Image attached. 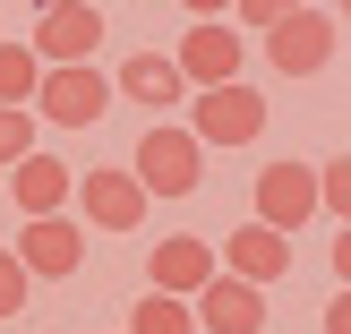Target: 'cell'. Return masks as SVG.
I'll return each mask as SVG.
<instances>
[{
    "mask_svg": "<svg viewBox=\"0 0 351 334\" xmlns=\"http://www.w3.org/2000/svg\"><path fill=\"white\" fill-rule=\"evenodd\" d=\"M129 180L146 189V198H189V189L206 180V146L180 120H154V129L137 137V154H129Z\"/></svg>",
    "mask_w": 351,
    "mask_h": 334,
    "instance_id": "cell-1",
    "label": "cell"
},
{
    "mask_svg": "<svg viewBox=\"0 0 351 334\" xmlns=\"http://www.w3.org/2000/svg\"><path fill=\"white\" fill-rule=\"evenodd\" d=\"M112 77H103L95 60H77V69H43V86H34V112L51 120V129H95L103 112H112Z\"/></svg>",
    "mask_w": 351,
    "mask_h": 334,
    "instance_id": "cell-2",
    "label": "cell"
},
{
    "mask_svg": "<svg viewBox=\"0 0 351 334\" xmlns=\"http://www.w3.org/2000/svg\"><path fill=\"white\" fill-rule=\"evenodd\" d=\"M189 103H197V120H189V137H197V146H249V137L266 129V95H257L249 77L206 86V95H189Z\"/></svg>",
    "mask_w": 351,
    "mask_h": 334,
    "instance_id": "cell-3",
    "label": "cell"
},
{
    "mask_svg": "<svg viewBox=\"0 0 351 334\" xmlns=\"http://www.w3.org/2000/svg\"><path fill=\"white\" fill-rule=\"evenodd\" d=\"M95 43H103V9H86V0H43V17H34V34H26V51L43 69L95 60Z\"/></svg>",
    "mask_w": 351,
    "mask_h": 334,
    "instance_id": "cell-4",
    "label": "cell"
},
{
    "mask_svg": "<svg viewBox=\"0 0 351 334\" xmlns=\"http://www.w3.org/2000/svg\"><path fill=\"white\" fill-rule=\"evenodd\" d=\"M9 257L26 266V283H69V274L86 266V232H77L69 215H34L26 232H17V249H9Z\"/></svg>",
    "mask_w": 351,
    "mask_h": 334,
    "instance_id": "cell-5",
    "label": "cell"
},
{
    "mask_svg": "<svg viewBox=\"0 0 351 334\" xmlns=\"http://www.w3.org/2000/svg\"><path fill=\"white\" fill-rule=\"evenodd\" d=\"M215 274H223V257H215V240H197V232L154 240V249H146V283L163 291V300H197Z\"/></svg>",
    "mask_w": 351,
    "mask_h": 334,
    "instance_id": "cell-6",
    "label": "cell"
},
{
    "mask_svg": "<svg viewBox=\"0 0 351 334\" xmlns=\"http://www.w3.org/2000/svg\"><path fill=\"white\" fill-rule=\"evenodd\" d=\"M69 198H77V215H86V223H103V232H137V223H146V206H154L120 163L77 171V189H69Z\"/></svg>",
    "mask_w": 351,
    "mask_h": 334,
    "instance_id": "cell-7",
    "label": "cell"
},
{
    "mask_svg": "<svg viewBox=\"0 0 351 334\" xmlns=\"http://www.w3.org/2000/svg\"><path fill=\"white\" fill-rule=\"evenodd\" d=\"M171 69L189 77V95H206V86H232L249 69V43H240V26H189L180 51H171Z\"/></svg>",
    "mask_w": 351,
    "mask_h": 334,
    "instance_id": "cell-8",
    "label": "cell"
},
{
    "mask_svg": "<svg viewBox=\"0 0 351 334\" xmlns=\"http://www.w3.org/2000/svg\"><path fill=\"white\" fill-rule=\"evenodd\" d=\"M317 215V163H266L257 171V223L266 232H300V223Z\"/></svg>",
    "mask_w": 351,
    "mask_h": 334,
    "instance_id": "cell-9",
    "label": "cell"
},
{
    "mask_svg": "<svg viewBox=\"0 0 351 334\" xmlns=\"http://www.w3.org/2000/svg\"><path fill=\"white\" fill-rule=\"evenodd\" d=\"M266 60L283 69V77H317V69L335 60V17H326V9H300V17H283V26L266 34Z\"/></svg>",
    "mask_w": 351,
    "mask_h": 334,
    "instance_id": "cell-10",
    "label": "cell"
},
{
    "mask_svg": "<svg viewBox=\"0 0 351 334\" xmlns=\"http://www.w3.org/2000/svg\"><path fill=\"white\" fill-rule=\"evenodd\" d=\"M189 318H197L206 334H257V326H266V291H257V283H232V274H215V283L189 300Z\"/></svg>",
    "mask_w": 351,
    "mask_h": 334,
    "instance_id": "cell-11",
    "label": "cell"
},
{
    "mask_svg": "<svg viewBox=\"0 0 351 334\" xmlns=\"http://www.w3.org/2000/svg\"><path fill=\"white\" fill-rule=\"evenodd\" d=\"M112 95L146 103V112H171V103H189V77L171 69V51H129V60L112 69Z\"/></svg>",
    "mask_w": 351,
    "mask_h": 334,
    "instance_id": "cell-12",
    "label": "cell"
},
{
    "mask_svg": "<svg viewBox=\"0 0 351 334\" xmlns=\"http://www.w3.org/2000/svg\"><path fill=\"white\" fill-rule=\"evenodd\" d=\"M9 189H17V215H69V189H77V171L60 163V154H26V163H9Z\"/></svg>",
    "mask_w": 351,
    "mask_h": 334,
    "instance_id": "cell-13",
    "label": "cell"
},
{
    "mask_svg": "<svg viewBox=\"0 0 351 334\" xmlns=\"http://www.w3.org/2000/svg\"><path fill=\"white\" fill-rule=\"evenodd\" d=\"M215 257H223V274H232V283H257V291H266L274 274L291 266V240L266 232V223H249V232H232V249H215Z\"/></svg>",
    "mask_w": 351,
    "mask_h": 334,
    "instance_id": "cell-14",
    "label": "cell"
},
{
    "mask_svg": "<svg viewBox=\"0 0 351 334\" xmlns=\"http://www.w3.org/2000/svg\"><path fill=\"white\" fill-rule=\"evenodd\" d=\"M34 86H43V60H34L26 43H0V103H9V112H26Z\"/></svg>",
    "mask_w": 351,
    "mask_h": 334,
    "instance_id": "cell-15",
    "label": "cell"
},
{
    "mask_svg": "<svg viewBox=\"0 0 351 334\" xmlns=\"http://www.w3.org/2000/svg\"><path fill=\"white\" fill-rule=\"evenodd\" d=\"M129 334H197V318H189V300L146 291V300H137V318H129Z\"/></svg>",
    "mask_w": 351,
    "mask_h": 334,
    "instance_id": "cell-16",
    "label": "cell"
},
{
    "mask_svg": "<svg viewBox=\"0 0 351 334\" xmlns=\"http://www.w3.org/2000/svg\"><path fill=\"white\" fill-rule=\"evenodd\" d=\"M317 215L351 223V154H335V163H317Z\"/></svg>",
    "mask_w": 351,
    "mask_h": 334,
    "instance_id": "cell-17",
    "label": "cell"
},
{
    "mask_svg": "<svg viewBox=\"0 0 351 334\" xmlns=\"http://www.w3.org/2000/svg\"><path fill=\"white\" fill-rule=\"evenodd\" d=\"M34 154V112H9L0 103V163H26Z\"/></svg>",
    "mask_w": 351,
    "mask_h": 334,
    "instance_id": "cell-18",
    "label": "cell"
},
{
    "mask_svg": "<svg viewBox=\"0 0 351 334\" xmlns=\"http://www.w3.org/2000/svg\"><path fill=\"white\" fill-rule=\"evenodd\" d=\"M0 318H26V266L0 249Z\"/></svg>",
    "mask_w": 351,
    "mask_h": 334,
    "instance_id": "cell-19",
    "label": "cell"
},
{
    "mask_svg": "<svg viewBox=\"0 0 351 334\" xmlns=\"http://www.w3.org/2000/svg\"><path fill=\"white\" fill-rule=\"evenodd\" d=\"M232 9L249 17V26H266V34H274V26H283V17H300L308 0H232Z\"/></svg>",
    "mask_w": 351,
    "mask_h": 334,
    "instance_id": "cell-20",
    "label": "cell"
},
{
    "mask_svg": "<svg viewBox=\"0 0 351 334\" xmlns=\"http://www.w3.org/2000/svg\"><path fill=\"white\" fill-rule=\"evenodd\" d=\"M326 334H351V291H335V300H326Z\"/></svg>",
    "mask_w": 351,
    "mask_h": 334,
    "instance_id": "cell-21",
    "label": "cell"
},
{
    "mask_svg": "<svg viewBox=\"0 0 351 334\" xmlns=\"http://www.w3.org/2000/svg\"><path fill=\"white\" fill-rule=\"evenodd\" d=\"M335 274H343V291H351V223L335 232Z\"/></svg>",
    "mask_w": 351,
    "mask_h": 334,
    "instance_id": "cell-22",
    "label": "cell"
},
{
    "mask_svg": "<svg viewBox=\"0 0 351 334\" xmlns=\"http://www.w3.org/2000/svg\"><path fill=\"white\" fill-rule=\"evenodd\" d=\"M180 9H189V17H223L232 0H180Z\"/></svg>",
    "mask_w": 351,
    "mask_h": 334,
    "instance_id": "cell-23",
    "label": "cell"
},
{
    "mask_svg": "<svg viewBox=\"0 0 351 334\" xmlns=\"http://www.w3.org/2000/svg\"><path fill=\"white\" fill-rule=\"evenodd\" d=\"M335 9H343V17H351V0H335Z\"/></svg>",
    "mask_w": 351,
    "mask_h": 334,
    "instance_id": "cell-24",
    "label": "cell"
},
{
    "mask_svg": "<svg viewBox=\"0 0 351 334\" xmlns=\"http://www.w3.org/2000/svg\"><path fill=\"white\" fill-rule=\"evenodd\" d=\"M86 9H103V0H86Z\"/></svg>",
    "mask_w": 351,
    "mask_h": 334,
    "instance_id": "cell-25",
    "label": "cell"
}]
</instances>
